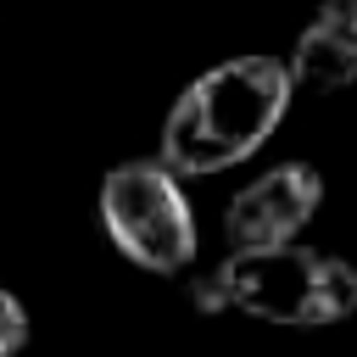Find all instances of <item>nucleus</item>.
I'll use <instances>...</instances> for the list:
<instances>
[{
    "mask_svg": "<svg viewBox=\"0 0 357 357\" xmlns=\"http://www.w3.org/2000/svg\"><path fill=\"white\" fill-rule=\"evenodd\" d=\"M290 89L296 78H290V61L279 56L218 61L173 100L162 128V167H173L178 178L240 167L273 139L279 117L290 112Z\"/></svg>",
    "mask_w": 357,
    "mask_h": 357,
    "instance_id": "1",
    "label": "nucleus"
},
{
    "mask_svg": "<svg viewBox=\"0 0 357 357\" xmlns=\"http://www.w3.org/2000/svg\"><path fill=\"white\" fill-rule=\"evenodd\" d=\"M201 312H245L284 329H324L357 312V268L335 251L279 245V251H229L201 284Z\"/></svg>",
    "mask_w": 357,
    "mask_h": 357,
    "instance_id": "2",
    "label": "nucleus"
},
{
    "mask_svg": "<svg viewBox=\"0 0 357 357\" xmlns=\"http://www.w3.org/2000/svg\"><path fill=\"white\" fill-rule=\"evenodd\" d=\"M100 229L145 273H184L201 251L184 184L173 167H162V156L123 162L100 178Z\"/></svg>",
    "mask_w": 357,
    "mask_h": 357,
    "instance_id": "3",
    "label": "nucleus"
},
{
    "mask_svg": "<svg viewBox=\"0 0 357 357\" xmlns=\"http://www.w3.org/2000/svg\"><path fill=\"white\" fill-rule=\"evenodd\" d=\"M324 201V178L307 162H279L268 173H257L223 212V240L229 251H279L296 245V234L312 223Z\"/></svg>",
    "mask_w": 357,
    "mask_h": 357,
    "instance_id": "4",
    "label": "nucleus"
},
{
    "mask_svg": "<svg viewBox=\"0 0 357 357\" xmlns=\"http://www.w3.org/2000/svg\"><path fill=\"white\" fill-rule=\"evenodd\" d=\"M290 78L307 89L357 84V0H324L290 50Z\"/></svg>",
    "mask_w": 357,
    "mask_h": 357,
    "instance_id": "5",
    "label": "nucleus"
},
{
    "mask_svg": "<svg viewBox=\"0 0 357 357\" xmlns=\"http://www.w3.org/2000/svg\"><path fill=\"white\" fill-rule=\"evenodd\" d=\"M28 346V307L0 284V357H17Z\"/></svg>",
    "mask_w": 357,
    "mask_h": 357,
    "instance_id": "6",
    "label": "nucleus"
}]
</instances>
